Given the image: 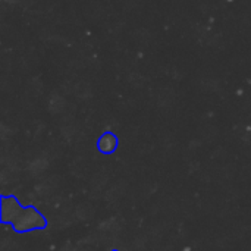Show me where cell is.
I'll use <instances>...</instances> for the list:
<instances>
[{
    "instance_id": "cell-1",
    "label": "cell",
    "mask_w": 251,
    "mask_h": 251,
    "mask_svg": "<svg viewBox=\"0 0 251 251\" xmlns=\"http://www.w3.org/2000/svg\"><path fill=\"white\" fill-rule=\"evenodd\" d=\"M1 212L0 222L3 225H12L15 232L26 234L31 231H40L47 226L46 218L32 206H21L19 200L15 196L3 194L0 197Z\"/></svg>"
},
{
    "instance_id": "cell-2",
    "label": "cell",
    "mask_w": 251,
    "mask_h": 251,
    "mask_svg": "<svg viewBox=\"0 0 251 251\" xmlns=\"http://www.w3.org/2000/svg\"><path fill=\"white\" fill-rule=\"evenodd\" d=\"M97 149L103 154H112L118 149V138L112 132H104L99 141H97Z\"/></svg>"
},
{
    "instance_id": "cell-3",
    "label": "cell",
    "mask_w": 251,
    "mask_h": 251,
    "mask_svg": "<svg viewBox=\"0 0 251 251\" xmlns=\"http://www.w3.org/2000/svg\"><path fill=\"white\" fill-rule=\"evenodd\" d=\"M112 251H119V250H118V249H113V250H112Z\"/></svg>"
}]
</instances>
